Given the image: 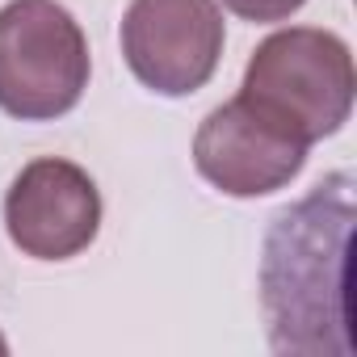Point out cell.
Instances as JSON below:
<instances>
[{
	"mask_svg": "<svg viewBox=\"0 0 357 357\" xmlns=\"http://www.w3.org/2000/svg\"><path fill=\"white\" fill-rule=\"evenodd\" d=\"M349 223V172H332L273 219L261 257V303L278 353H353L344 315Z\"/></svg>",
	"mask_w": 357,
	"mask_h": 357,
	"instance_id": "cell-1",
	"label": "cell"
},
{
	"mask_svg": "<svg viewBox=\"0 0 357 357\" xmlns=\"http://www.w3.org/2000/svg\"><path fill=\"white\" fill-rule=\"evenodd\" d=\"M353 93L357 76L349 43L332 30L290 26L252 51L236 97L311 147L349 122Z\"/></svg>",
	"mask_w": 357,
	"mask_h": 357,
	"instance_id": "cell-2",
	"label": "cell"
},
{
	"mask_svg": "<svg viewBox=\"0 0 357 357\" xmlns=\"http://www.w3.org/2000/svg\"><path fill=\"white\" fill-rule=\"evenodd\" d=\"M89 38L59 0H9L0 9V109L22 122L72 114L89 89Z\"/></svg>",
	"mask_w": 357,
	"mask_h": 357,
	"instance_id": "cell-3",
	"label": "cell"
},
{
	"mask_svg": "<svg viewBox=\"0 0 357 357\" xmlns=\"http://www.w3.org/2000/svg\"><path fill=\"white\" fill-rule=\"evenodd\" d=\"M122 59L160 97H190L211 84L223 59L219 0H130L122 13Z\"/></svg>",
	"mask_w": 357,
	"mask_h": 357,
	"instance_id": "cell-4",
	"label": "cell"
},
{
	"mask_svg": "<svg viewBox=\"0 0 357 357\" xmlns=\"http://www.w3.org/2000/svg\"><path fill=\"white\" fill-rule=\"evenodd\" d=\"M5 231L34 261H72L101 231V190L72 160H30L5 194Z\"/></svg>",
	"mask_w": 357,
	"mask_h": 357,
	"instance_id": "cell-5",
	"label": "cell"
},
{
	"mask_svg": "<svg viewBox=\"0 0 357 357\" xmlns=\"http://www.w3.org/2000/svg\"><path fill=\"white\" fill-rule=\"evenodd\" d=\"M194 164L202 181L227 198H265L286 190L307 164V143L269 122L244 97L211 109L194 135Z\"/></svg>",
	"mask_w": 357,
	"mask_h": 357,
	"instance_id": "cell-6",
	"label": "cell"
},
{
	"mask_svg": "<svg viewBox=\"0 0 357 357\" xmlns=\"http://www.w3.org/2000/svg\"><path fill=\"white\" fill-rule=\"evenodd\" d=\"M307 0H223V9L236 13L240 22H252V26H278V22H290Z\"/></svg>",
	"mask_w": 357,
	"mask_h": 357,
	"instance_id": "cell-7",
	"label": "cell"
},
{
	"mask_svg": "<svg viewBox=\"0 0 357 357\" xmlns=\"http://www.w3.org/2000/svg\"><path fill=\"white\" fill-rule=\"evenodd\" d=\"M5 353H9V340H5V336H0V357H5Z\"/></svg>",
	"mask_w": 357,
	"mask_h": 357,
	"instance_id": "cell-8",
	"label": "cell"
}]
</instances>
